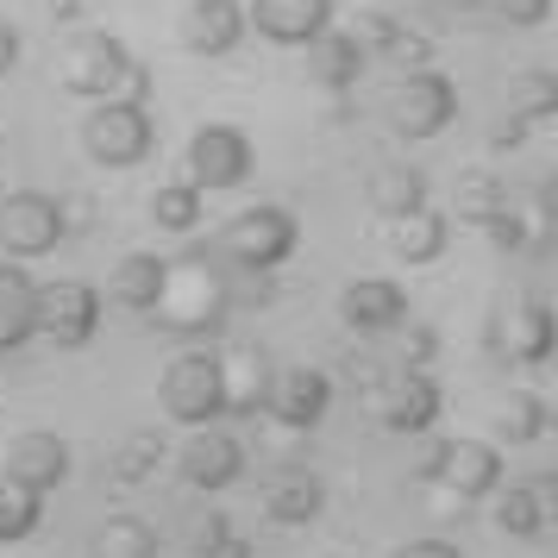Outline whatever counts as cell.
Wrapping results in <instances>:
<instances>
[{
    "instance_id": "obj_1",
    "label": "cell",
    "mask_w": 558,
    "mask_h": 558,
    "mask_svg": "<svg viewBox=\"0 0 558 558\" xmlns=\"http://www.w3.org/2000/svg\"><path fill=\"white\" fill-rule=\"evenodd\" d=\"M227 314H232L227 264L207 245H195V252H182V257H163V289H157L151 314H145L157 332L195 345V339H214V332L227 327Z\"/></svg>"
},
{
    "instance_id": "obj_2",
    "label": "cell",
    "mask_w": 558,
    "mask_h": 558,
    "mask_svg": "<svg viewBox=\"0 0 558 558\" xmlns=\"http://www.w3.org/2000/svg\"><path fill=\"white\" fill-rule=\"evenodd\" d=\"M295 245H302V220L277 202H257L245 214H232L207 252L220 257L227 270H282L295 257Z\"/></svg>"
},
{
    "instance_id": "obj_3",
    "label": "cell",
    "mask_w": 558,
    "mask_h": 558,
    "mask_svg": "<svg viewBox=\"0 0 558 558\" xmlns=\"http://www.w3.org/2000/svg\"><path fill=\"white\" fill-rule=\"evenodd\" d=\"M452 120H458V82L446 70H408L383 88V126L408 145L439 138Z\"/></svg>"
},
{
    "instance_id": "obj_4",
    "label": "cell",
    "mask_w": 558,
    "mask_h": 558,
    "mask_svg": "<svg viewBox=\"0 0 558 558\" xmlns=\"http://www.w3.org/2000/svg\"><path fill=\"white\" fill-rule=\"evenodd\" d=\"M421 483L446 489V508L483 502L489 489H502V452L489 439H433L421 458Z\"/></svg>"
},
{
    "instance_id": "obj_5",
    "label": "cell",
    "mask_w": 558,
    "mask_h": 558,
    "mask_svg": "<svg viewBox=\"0 0 558 558\" xmlns=\"http://www.w3.org/2000/svg\"><path fill=\"white\" fill-rule=\"evenodd\" d=\"M82 151L101 170H138L157 151V120L151 107H126V101H95L82 120Z\"/></svg>"
},
{
    "instance_id": "obj_6",
    "label": "cell",
    "mask_w": 558,
    "mask_h": 558,
    "mask_svg": "<svg viewBox=\"0 0 558 558\" xmlns=\"http://www.w3.org/2000/svg\"><path fill=\"white\" fill-rule=\"evenodd\" d=\"M157 402L177 427H214L227 421V389H220V352H177L163 364Z\"/></svg>"
},
{
    "instance_id": "obj_7",
    "label": "cell",
    "mask_w": 558,
    "mask_h": 558,
    "mask_svg": "<svg viewBox=\"0 0 558 558\" xmlns=\"http://www.w3.org/2000/svg\"><path fill=\"white\" fill-rule=\"evenodd\" d=\"M95 332H101V289H95V282H82V277L38 282L32 339H45V345H57V352H82Z\"/></svg>"
},
{
    "instance_id": "obj_8",
    "label": "cell",
    "mask_w": 558,
    "mask_h": 558,
    "mask_svg": "<svg viewBox=\"0 0 558 558\" xmlns=\"http://www.w3.org/2000/svg\"><path fill=\"white\" fill-rule=\"evenodd\" d=\"M189 182L202 195H220V189H245L252 182V163H257V145L245 126L232 120H207V126L189 132Z\"/></svg>"
},
{
    "instance_id": "obj_9",
    "label": "cell",
    "mask_w": 558,
    "mask_h": 558,
    "mask_svg": "<svg viewBox=\"0 0 558 558\" xmlns=\"http://www.w3.org/2000/svg\"><path fill=\"white\" fill-rule=\"evenodd\" d=\"M553 345H558L553 307L539 302V295H502L496 320H489V352L502 357V364L539 371V364H553Z\"/></svg>"
},
{
    "instance_id": "obj_10",
    "label": "cell",
    "mask_w": 558,
    "mask_h": 558,
    "mask_svg": "<svg viewBox=\"0 0 558 558\" xmlns=\"http://www.w3.org/2000/svg\"><path fill=\"white\" fill-rule=\"evenodd\" d=\"M63 202L45 195V189H13V195H0V252L13 257V264H32V257H45L63 245Z\"/></svg>"
},
{
    "instance_id": "obj_11",
    "label": "cell",
    "mask_w": 558,
    "mask_h": 558,
    "mask_svg": "<svg viewBox=\"0 0 558 558\" xmlns=\"http://www.w3.org/2000/svg\"><path fill=\"white\" fill-rule=\"evenodd\" d=\"M439 383L427 371H377V383L364 389V414L377 421L383 433H427L439 421Z\"/></svg>"
},
{
    "instance_id": "obj_12",
    "label": "cell",
    "mask_w": 558,
    "mask_h": 558,
    "mask_svg": "<svg viewBox=\"0 0 558 558\" xmlns=\"http://www.w3.org/2000/svg\"><path fill=\"white\" fill-rule=\"evenodd\" d=\"M126 70H132L126 38H113V32H76L63 45L57 82H63V95H82V101H113V88H120Z\"/></svg>"
},
{
    "instance_id": "obj_13",
    "label": "cell",
    "mask_w": 558,
    "mask_h": 558,
    "mask_svg": "<svg viewBox=\"0 0 558 558\" xmlns=\"http://www.w3.org/2000/svg\"><path fill=\"white\" fill-rule=\"evenodd\" d=\"M177 477L195 489V496H220L245 477V439L227 433L220 421L214 427H189V439L177 446Z\"/></svg>"
},
{
    "instance_id": "obj_14",
    "label": "cell",
    "mask_w": 558,
    "mask_h": 558,
    "mask_svg": "<svg viewBox=\"0 0 558 558\" xmlns=\"http://www.w3.org/2000/svg\"><path fill=\"white\" fill-rule=\"evenodd\" d=\"M70 464H76V458H70V439H63V433L32 427V433H13V439H7L0 477L20 483V489H32V496H51V489L70 483Z\"/></svg>"
},
{
    "instance_id": "obj_15",
    "label": "cell",
    "mask_w": 558,
    "mask_h": 558,
    "mask_svg": "<svg viewBox=\"0 0 558 558\" xmlns=\"http://www.w3.org/2000/svg\"><path fill=\"white\" fill-rule=\"evenodd\" d=\"M332 408V377L314 371V364H289V371H270V402L264 414L277 421L282 433H314Z\"/></svg>"
},
{
    "instance_id": "obj_16",
    "label": "cell",
    "mask_w": 558,
    "mask_h": 558,
    "mask_svg": "<svg viewBox=\"0 0 558 558\" xmlns=\"http://www.w3.org/2000/svg\"><path fill=\"white\" fill-rule=\"evenodd\" d=\"M327 26H332V0H252L245 7V32L270 38L282 51H307Z\"/></svg>"
},
{
    "instance_id": "obj_17",
    "label": "cell",
    "mask_w": 558,
    "mask_h": 558,
    "mask_svg": "<svg viewBox=\"0 0 558 558\" xmlns=\"http://www.w3.org/2000/svg\"><path fill=\"white\" fill-rule=\"evenodd\" d=\"M339 320L364 339L377 332H402L408 327V289L396 277H357L339 289Z\"/></svg>"
},
{
    "instance_id": "obj_18",
    "label": "cell",
    "mask_w": 558,
    "mask_h": 558,
    "mask_svg": "<svg viewBox=\"0 0 558 558\" xmlns=\"http://www.w3.org/2000/svg\"><path fill=\"white\" fill-rule=\"evenodd\" d=\"M177 38L189 57H227L245 38V7L239 0H189L177 20Z\"/></svg>"
},
{
    "instance_id": "obj_19",
    "label": "cell",
    "mask_w": 558,
    "mask_h": 558,
    "mask_svg": "<svg viewBox=\"0 0 558 558\" xmlns=\"http://www.w3.org/2000/svg\"><path fill=\"white\" fill-rule=\"evenodd\" d=\"M452 245V220L439 214V207H414L402 220H389V257L408 264V270H421V264H439Z\"/></svg>"
},
{
    "instance_id": "obj_20",
    "label": "cell",
    "mask_w": 558,
    "mask_h": 558,
    "mask_svg": "<svg viewBox=\"0 0 558 558\" xmlns=\"http://www.w3.org/2000/svg\"><path fill=\"white\" fill-rule=\"evenodd\" d=\"M320 508H327V483L314 477V471H277L270 489H264V521L270 527H307V521H320Z\"/></svg>"
},
{
    "instance_id": "obj_21",
    "label": "cell",
    "mask_w": 558,
    "mask_h": 558,
    "mask_svg": "<svg viewBox=\"0 0 558 558\" xmlns=\"http://www.w3.org/2000/svg\"><path fill=\"white\" fill-rule=\"evenodd\" d=\"M489 496H496V527L514 533V539H539V533H546V521H553L558 477L508 483V489H489Z\"/></svg>"
},
{
    "instance_id": "obj_22",
    "label": "cell",
    "mask_w": 558,
    "mask_h": 558,
    "mask_svg": "<svg viewBox=\"0 0 558 558\" xmlns=\"http://www.w3.org/2000/svg\"><path fill=\"white\" fill-rule=\"evenodd\" d=\"M220 389H227V414L232 421H257L270 402V357L264 352H220Z\"/></svg>"
},
{
    "instance_id": "obj_23",
    "label": "cell",
    "mask_w": 558,
    "mask_h": 558,
    "mask_svg": "<svg viewBox=\"0 0 558 558\" xmlns=\"http://www.w3.org/2000/svg\"><path fill=\"white\" fill-rule=\"evenodd\" d=\"M364 45H357L352 32H320L314 45H307V76H314V88H327V95H352L357 76H364Z\"/></svg>"
},
{
    "instance_id": "obj_24",
    "label": "cell",
    "mask_w": 558,
    "mask_h": 558,
    "mask_svg": "<svg viewBox=\"0 0 558 558\" xmlns=\"http://www.w3.org/2000/svg\"><path fill=\"white\" fill-rule=\"evenodd\" d=\"M32 302H38V282L26 277V264L0 257V352H20L32 339Z\"/></svg>"
},
{
    "instance_id": "obj_25",
    "label": "cell",
    "mask_w": 558,
    "mask_h": 558,
    "mask_svg": "<svg viewBox=\"0 0 558 558\" xmlns=\"http://www.w3.org/2000/svg\"><path fill=\"white\" fill-rule=\"evenodd\" d=\"M157 289H163V257L157 252H126L107 277V302L126 307V314H151Z\"/></svg>"
},
{
    "instance_id": "obj_26",
    "label": "cell",
    "mask_w": 558,
    "mask_h": 558,
    "mask_svg": "<svg viewBox=\"0 0 558 558\" xmlns=\"http://www.w3.org/2000/svg\"><path fill=\"white\" fill-rule=\"evenodd\" d=\"M364 195H371V207H377L383 220H402L414 207H427V177L414 163H383V170H371Z\"/></svg>"
},
{
    "instance_id": "obj_27",
    "label": "cell",
    "mask_w": 558,
    "mask_h": 558,
    "mask_svg": "<svg viewBox=\"0 0 558 558\" xmlns=\"http://www.w3.org/2000/svg\"><path fill=\"white\" fill-rule=\"evenodd\" d=\"M553 433V402L539 389H514L496 414V446H539Z\"/></svg>"
},
{
    "instance_id": "obj_28",
    "label": "cell",
    "mask_w": 558,
    "mask_h": 558,
    "mask_svg": "<svg viewBox=\"0 0 558 558\" xmlns=\"http://www.w3.org/2000/svg\"><path fill=\"white\" fill-rule=\"evenodd\" d=\"M163 458H170V446H163L151 427H138V433H126V439L113 446V458H107V477L120 483V489H138V483L157 477V464H163Z\"/></svg>"
},
{
    "instance_id": "obj_29",
    "label": "cell",
    "mask_w": 558,
    "mask_h": 558,
    "mask_svg": "<svg viewBox=\"0 0 558 558\" xmlns=\"http://www.w3.org/2000/svg\"><path fill=\"white\" fill-rule=\"evenodd\" d=\"M88 558H157V527L138 514H107L88 539Z\"/></svg>"
},
{
    "instance_id": "obj_30",
    "label": "cell",
    "mask_w": 558,
    "mask_h": 558,
    "mask_svg": "<svg viewBox=\"0 0 558 558\" xmlns=\"http://www.w3.org/2000/svg\"><path fill=\"white\" fill-rule=\"evenodd\" d=\"M508 182L502 177H489V170H471V177H458V195H452V214L464 220V227H489L496 214H508Z\"/></svg>"
},
{
    "instance_id": "obj_31",
    "label": "cell",
    "mask_w": 558,
    "mask_h": 558,
    "mask_svg": "<svg viewBox=\"0 0 558 558\" xmlns=\"http://www.w3.org/2000/svg\"><path fill=\"white\" fill-rule=\"evenodd\" d=\"M502 95H508V113L527 120V126H546L558 113V76L553 70H514Z\"/></svg>"
},
{
    "instance_id": "obj_32",
    "label": "cell",
    "mask_w": 558,
    "mask_h": 558,
    "mask_svg": "<svg viewBox=\"0 0 558 558\" xmlns=\"http://www.w3.org/2000/svg\"><path fill=\"white\" fill-rule=\"evenodd\" d=\"M202 214H207V195L195 182H163V189H151V220L163 232H195Z\"/></svg>"
},
{
    "instance_id": "obj_33",
    "label": "cell",
    "mask_w": 558,
    "mask_h": 558,
    "mask_svg": "<svg viewBox=\"0 0 558 558\" xmlns=\"http://www.w3.org/2000/svg\"><path fill=\"white\" fill-rule=\"evenodd\" d=\"M38 521H45V496H32V489H20V483L0 477V546H20V539H32V533H38Z\"/></svg>"
},
{
    "instance_id": "obj_34",
    "label": "cell",
    "mask_w": 558,
    "mask_h": 558,
    "mask_svg": "<svg viewBox=\"0 0 558 558\" xmlns=\"http://www.w3.org/2000/svg\"><path fill=\"white\" fill-rule=\"evenodd\" d=\"M227 533H232L227 508H214V502L189 508V514H182V553H189V558H207L220 539H227Z\"/></svg>"
},
{
    "instance_id": "obj_35",
    "label": "cell",
    "mask_w": 558,
    "mask_h": 558,
    "mask_svg": "<svg viewBox=\"0 0 558 558\" xmlns=\"http://www.w3.org/2000/svg\"><path fill=\"white\" fill-rule=\"evenodd\" d=\"M489 245H496V252H508V257H533V232H527V214H521V207H508V214H496V220H489Z\"/></svg>"
},
{
    "instance_id": "obj_36",
    "label": "cell",
    "mask_w": 558,
    "mask_h": 558,
    "mask_svg": "<svg viewBox=\"0 0 558 558\" xmlns=\"http://www.w3.org/2000/svg\"><path fill=\"white\" fill-rule=\"evenodd\" d=\"M502 26H546L553 20V0H483Z\"/></svg>"
},
{
    "instance_id": "obj_37",
    "label": "cell",
    "mask_w": 558,
    "mask_h": 558,
    "mask_svg": "<svg viewBox=\"0 0 558 558\" xmlns=\"http://www.w3.org/2000/svg\"><path fill=\"white\" fill-rule=\"evenodd\" d=\"M433 352H439V332L433 327H408L402 332V371H427Z\"/></svg>"
},
{
    "instance_id": "obj_38",
    "label": "cell",
    "mask_w": 558,
    "mask_h": 558,
    "mask_svg": "<svg viewBox=\"0 0 558 558\" xmlns=\"http://www.w3.org/2000/svg\"><path fill=\"white\" fill-rule=\"evenodd\" d=\"M113 101H126V107H145V101H151V70H145L138 57H132V70L120 76V88H113Z\"/></svg>"
},
{
    "instance_id": "obj_39",
    "label": "cell",
    "mask_w": 558,
    "mask_h": 558,
    "mask_svg": "<svg viewBox=\"0 0 558 558\" xmlns=\"http://www.w3.org/2000/svg\"><path fill=\"white\" fill-rule=\"evenodd\" d=\"M20 45H26V32L13 26V20H0V76L20 70Z\"/></svg>"
},
{
    "instance_id": "obj_40",
    "label": "cell",
    "mask_w": 558,
    "mask_h": 558,
    "mask_svg": "<svg viewBox=\"0 0 558 558\" xmlns=\"http://www.w3.org/2000/svg\"><path fill=\"white\" fill-rule=\"evenodd\" d=\"M389 558H464L452 546V539H408V546H396Z\"/></svg>"
},
{
    "instance_id": "obj_41",
    "label": "cell",
    "mask_w": 558,
    "mask_h": 558,
    "mask_svg": "<svg viewBox=\"0 0 558 558\" xmlns=\"http://www.w3.org/2000/svg\"><path fill=\"white\" fill-rule=\"evenodd\" d=\"M521 138H527V120H514V113H508L502 126L489 132V151H521Z\"/></svg>"
},
{
    "instance_id": "obj_42",
    "label": "cell",
    "mask_w": 558,
    "mask_h": 558,
    "mask_svg": "<svg viewBox=\"0 0 558 558\" xmlns=\"http://www.w3.org/2000/svg\"><path fill=\"white\" fill-rule=\"evenodd\" d=\"M252 553H257V546L245 539V533H227V539H220V546H214L207 558H252Z\"/></svg>"
},
{
    "instance_id": "obj_43",
    "label": "cell",
    "mask_w": 558,
    "mask_h": 558,
    "mask_svg": "<svg viewBox=\"0 0 558 558\" xmlns=\"http://www.w3.org/2000/svg\"><path fill=\"white\" fill-rule=\"evenodd\" d=\"M51 13H57V20H76V13H82V0H51Z\"/></svg>"
},
{
    "instance_id": "obj_44",
    "label": "cell",
    "mask_w": 558,
    "mask_h": 558,
    "mask_svg": "<svg viewBox=\"0 0 558 558\" xmlns=\"http://www.w3.org/2000/svg\"><path fill=\"white\" fill-rule=\"evenodd\" d=\"M446 7H458V13H477L483 0H446Z\"/></svg>"
}]
</instances>
